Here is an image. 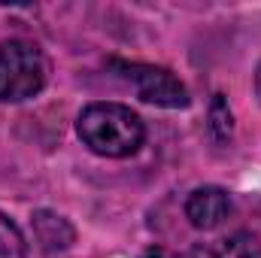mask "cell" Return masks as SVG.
<instances>
[{
    "instance_id": "obj_1",
    "label": "cell",
    "mask_w": 261,
    "mask_h": 258,
    "mask_svg": "<svg viewBox=\"0 0 261 258\" xmlns=\"http://www.w3.org/2000/svg\"><path fill=\"white\" fill-rule=\"evenodd\" d=\"M76 134L94 155H103V158H128L146 140L143 119L130 107L107 104V100L88 104L79 113Z\"/></svg>"
},
{
    "instance_id": "obj_2",
    "label": "cell",
    "mask_w": 261,
    "mask_h": 258,
    "mask_svg": "<svg viewBox=\"0 0 261 258\" xmlns=\"http://www.w3.org/2000/svg\"><path fill=\"white\" fill-rule=\"evenodd\" d=\"M49 79L46 55L28 40H6L0 43V100L21 104L43 91Z\"/></svg>"
},
{
    "instance_id": "obj_3",
    "label": "cell",
    "mask_w": 261,
    "mask_h": 258,
    "mask_svg": "<svg viewBox=\"0 0 261 258\" xmlns=\"http://www.w3.org/2000/svg\"><path fill=\"white\" fill-rule=\"evenodd\" d=\"M125 70L140 100L164 107V110H182L189 107V88L179 82V76H173L167 67H152V64H119Z\"/></svg>"
},
{
    "instance_id": "obj_4",
    "label": "cell",
    "mask_w": 261,
    "mask_h": 258,
    "mask_svg": "<svg viewBox=\"0 0 261 258\" xmlns=\"http://www.w3.org/2000/svg\"><path fill=\"white\" fill-rule=\"evenodd\" d=\"M231 213V194L219 186H200L186 197V219L197 231L219 228Z\"/></svg>"
},
{
    "instance_id": "obj_5",
    "label": "cell",
    "mask_w": 261,
    "mask_h": 258,
    "mask_svg": "<svg viewBox=\"0 0 261 258\" xmlns=\"http://www.w3.org/2000/svg\"><path fill=\"white\" fill-rule=\"evenodd\" d=\"M34 234L43 243V249H49V252L52 249H67L73 243V228L67 225V219L55 216V213H46V210H40L34 216Z\"/></svg>"
},
{
    "instance_id": "obj_6",
    "label": "cell",
    "mask_w": 261,
    "mask_h": 258,
    "mask_svg": "<svg viewBox=\"0 0 261 258\" xmlns=\"http://www.w3.org/2000/svg\"><path fill=\"white\" fill-rule=\"evenodd\" d=\"M216 258H261V243L255 234L237 231V234H231L219 243Z\"/></svg>"
},
{
    "instance_id": "obj_7",
    "label": "cell",
    "mask_w": 261,
    "mask_h": 258,
    "mask_svg": "<svg viewBox=\"0 0 261 258\" xmlns=\"http://www.w3.org/2000/svg\"><path fill=\"white\" fill-rule=\"evenodd\" d=\"M24 252H28V243L18 225L0 213V258H24Z\"/></svg>"
},
{
    "instance_id": "obj_8",
    "label": "cell",
    "mask_w": 261,
    "mask_h": 258,
    "mask_svg": "<svg viewBox=\"0 0 261 258\" xmlns=\"http://www.w3.org/2000/svg\"><path fill=\"white\" fill-rule=\"evenodd\" d=\"M210 131L219 143L231 140L234 134V119H231V110H228V100L222 94H213V104H210Z\"/></svg>"
},
{
    "instance_id": "obj_9",
    "label": "cell",
    "mask_w": 261,
    "mask_h": 258,
    "mask_svg": "<svg viewBox=\"0 0 261 258\" xmlns=\"http://www.w3.org/2000/svg\"><path fill=\"white\" fill-rule=\"evenodd\" d=\"M140 258H179V255L170 252V249H164V246H152V249H146Z\"/></svg>"
},
{
    "instance_id": "obj_10",
    "label": "cell",
    "mask_w": 261,
    "mask_h": 258,
    "mask_svg": "<svg viewBox=\"0 0 261 258\" xmlns=\"http://www.w3.org/2000/svg\"><path fill=\"white\" fill-rule=\"evenodd\" d=\"M255 94H258V100H261V64L255 70Z\"/></svg>"
}]
</instances>
